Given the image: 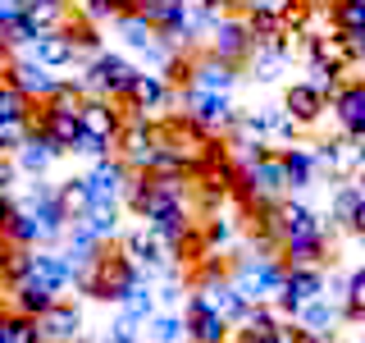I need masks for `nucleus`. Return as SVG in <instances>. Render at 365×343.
<instances>
[{"mask_svg":"<svg viewBox=\"0 0 365 343\" xmlns=\"http://www.w3.org/2000/svg\"><path fill=\"white\" fill-rule=\"evenodd\" d=\"M37 129L51 137L55 146H60V156L78 151V142H83V119H78V110H55V106H37Z\"/></svg>","mask_w":365,"mask_h":343,"instance_id":"a211bd4d","label":"nucleus"},{"mask_svg":"<svg viewBox=\"0 0 365 343\" xmlns=\"http://www.w3.org/2000/svg\"><path fill=\"white\" fill-rule=\"evenodd\" d=\"M329 28L342 37H361L365 32V0H329Z\"/></svg>","mask_w":365,"mask_h":343,"instance_id":"c85d7f7f","label":"nucleus"},{"mask_svg":"<svg viewBox=\"0 0 365 343\" xmlns=\"http://www.w3.org/2000/svg\"><path fill=\"white\" fill-rule=\"evenodd\" d=\"M283 110H288L292 119L302 124V129H311V124H319V119H324V110H329V96H324V91H315V87L302 78V83H292L288 91H283Z\"/></svg>","mask_w":365,"mask_h":343,"instance_id":"412c9836","label":"nucleus"},{"mask_svg":"<svg viewBox=\"0 0 365 343\" xmlns=\"http://www.w3.org/2000/svg\"><path fill=\"white\" fill-rule=\"evenodd\" d=\"M151 316H155V289H151V279H146L142 289H133L119 302V320H128V325H146Z\"/></svg>","mask_w":365,"mask_h":343,"instance_id":"c9c22d12","label":"nucleus"},{"mask_svg":"<svg viewBox=\"0 0 365 343\" xmlns=\"http://www.w3.org/2000/svg\"><path fill=\"white\" fill-rule=\"evenodd\" d=\"M55 156H60V146L51 142L41 129H32V137L14 151V160H19V169H23V179H46V169L55 165Z\"/></svg>","mask_w":365,"mask_h":343,"instance_id":"b1692460","label":"nucleus"},{"mask_svg":"<svg viewBox=\"0 0 365 343\" xmlns=\"http://www.w3.org/2000/svg\"><path fill=\"white\" fill-rule=\"evenodd\" d=\"M351 234H356L361 243H365V206H361V211H356V220H351Z\"/></svg>","mask_w":365,"mask_h":343,"instance_id":"5fc2aeb1","label":"nucleus"},{"mask_svg":"<svg viewBox=\"0 0 365 343\" xmlns=\"http://www.w3.org/2000/svg\"><path fill=\"white\" fill-rule=\"evenodd\" d=\"M32 252L37 247H9L0 252V289H14V284H23L32 274Z\"/></svg>","mask_w":365,"mask_h":343,"instance_id":"473e14b6","label":"nucleus"},{"mask_svg":"<svg viewBox=\"0 0 365 343\" xmlns=\"http://www.w3.org/2000/svg\"><path fill=\"white\" fill-rule=\"evenodd\" d=\"M329 110H334L342 137H356V142H365V78H347L342 91L329 101Z\"/></svg>","mask_w":365,"mask_h":343,"instance_id":"2eb2a0df","label":"nucleus"},{"mask_svg":"<svg viewBox=\"0 0 365 343\" xmlns=\"http://www.w3.org/2000/svg\"><path fill=\"white\" fill-rule=\"evenodd\" d=\"M187 334H192V343H233V325L192 289L187 293Z\"/></svg>","mask_w":365,"mask_h":343,"instance_id":"4468645a","label":"nucleus"},{"mask_svg":"<svg viewBox=\"0 0 365 343\" xmlns=\"http://www.w3.org/2000/svg\"><path fill=\"white\" fill-rule=\"evenodd\" d=\"M64 32L73 37V46L87 55V60H96V55L106 51V46H101V28H96V23H87L83 14H78V19H68V23H64Z\"/></svg>","mask_w":365,"mask_h":343,"instance_id":"ea45409f","label":"nucleus"},{"mask_svg":"<svg viewBox=\"0 0 365 343\" xmlns=\"http://www.w3.org/2000/svg\"><path fill=\"white\" fill-rule=\"evenodd\" d=\"M342 316H347V320H365V266L347 274V289H342Z\"/></svg>","mask_w":365,"mask_h":343,"instance_id":"37998d69","label":"nucleus"},{"mask_svg":"<svg viewBox=\"0 0 365 343\" xmlns=\"http://www.w3.org/2000/svg\"><path fill=\"white\" fill-rule=\"evenodd\" d=\"M288 60V41H269V46H256V51H251V69H256V74L251 78H260V83H269L274 74H279V64Z\"/></svg>","mask_w":365,"mask_h":343,"instance_id":"58836bf2","label":"nucleus"},{"mask_svg":"<svg viewBox=\"0 0 365 343\" xmlns=\"http://www.w3.org/2000/svg\"><path fill=\"white\" fill-rule=\"evenodd\" d=\"M0 238H5L9 247H41V229H37V220H32L19 202H14V215L5 220V234H0Z\"/></svg>","mask_w":365,"mask_h":343,"instance_id":"72a5a7b5","label":"nucleus"},{"mask_svg":"<svg viewBox=\"0 0 365 343\" xmlns=\"http://www.w3.org/2000/svg\"><path fill=\"white\" fill-rule=\"evenodd\" d=\"M119 247L128 252V257H133L146 274H174V261H178V257L165 247V238H160L155 229H146V224H142V229H128Z\"/></svg>","mask_w":365,"mask_h":343,"instance_id":"ddd939ff","label":"nucleus"},{"mask_svg":"<svg viewBox=\"0 0 365 343\" xmlns=\"http://www.w3.org/2000/svg\"><path fill=\"white\" fill-rule=\"evenodd\" d=\"M182 101V119H192L197 129H205L210 137L220 133H233L237 119H242V110L228 101V91H201V87H182L178 91Z\"/></svg>","mask_w":365,"mask_h":343,"instance_id":"39448f33","label":"nucleus"},{"mask_svg":"<svg viewBox=\"0 0 365 343\" xmlns=\"http://www.w3.org/2000/svg\"><path fill=\"white\" fill-rule=\"evenodd\" d=\"M324 289H329V279H324V270L319 266H288V279H283V289H279V312L283 316H297L306 302H315V297H324Z\"/></svg>","mask_w":365,"mask_h":343,"instance_id":"f8f14e48","label":"nucleus"},{"mask_svg":"<svg viewBox=\"0 0 365 343\" xmlns=\"http://www.w3.org/2000/svg\"><path fill=\"white\" fill-rule=\"evenodd\" d=\"M32 129H37V119H0V151L14 156L19 146L32 137Z\"/></svg>","mask_w":365,"mask_h":343,"instance_id":"c03bdc74","label":"nucleus"},{"mask_svg":"<svg viewBox=\"0 0 365 343\" xmlns=\"http://www.w3.org/2000/svg\"><path fill=\"white\" fill-rule=\"evenodd\" d=\"M365 206V197H361V188H356V179L351 183H338L334 188V224H342V229H351V220H356V211Z\"/></svg>","mask_w":365,"mask_h":343,"instance_id":"4c0bfd02","label":"nucleus"},{"mask_svg":"<svg viewBox=\"0 0 365 343\" xmlns=\"http://www.w3.org/2000/svg\"><path fill=\"white\" fill-rule=\"evenodd\" d=\"M237 74H242V64L224 60V55H215V51H197V60H192V83H187V87H201V91H233V87H237Z\"/></svg>","mask_w":365,"mask_h":343,"instance_id":"dca6fc26","label":"nucleus"},{"mask_svg":"<svg viewBox=\"0 0 365 343\" xmlns=\"http://www.w3.org/2000/svg\"><path fill=\"white\" fill-rule=\"evenodd\" d=\"M297 339H302V334H297ZM302 343H329V339H302Z\"/></svg>","mask_w":365,"mask_h":343,"instance_id":"13d9d810","label":"nucleus"},{"mask_svg":"<svg viewBox=\"0 0 365 343\" xmlns=\"http://www.w3.org/2000/svg\"><path fill=\"white\" fill-rule=\"evenodd\" d=\"M201 238H205V247L210 252H220V247H228L233 243V220H228V215H205V229H201Z\"/></svg>","mask_w":365,"mask_h":343,"instance_id":"a18cd8bd","label":"nucleus"},{"mask_svg":"<svg viewBox=\"0 0 365 343\" xmlns=\"http://www.w3.org/2000/svg\"><path fill=\"white\" fill-rule=\"evenodd\" d=\"M51 5H68V0H51Z\"/></svg>","mask_w":365,"mask_h":343,"instance_id":"bf43d9fd","label":"nucleus"},{"mask_svg":"<svg viewBox=\"0 0 365 343\" xmlns=\"http://www.w3.org/2000/svg\"><path fill=\"white\" fill-rule=\"evenodd\" d=\"M155 297H160V302H169V307H174L178 297H182V289H178V284H165V289H160Z\"/></svg>","mask_w":365,"mask_h":343,"instance_id":"864d4df0","label":"nucleus"},{"mask_svg":"<svg viewBox=\"0 0 365 343\" xmlns=\"http://www.w3.org/2000/svg\"><path fill=\"white\" fill-rule=\"evenodd\" d=\"M101 343H142V334H137V325H128V320H114L106 334H101Z\"/></svg>","mask_w":365,"mask_h":343,"instance_id":"49530a36","label":"nucleus"},{"mask_svg":"<svg viewBox=\"0 0 365 343\" xmlns=\"http://www.w3.org/2000/svg\"><path fill=\"white\" fill-rule=\"evenodd\" d=\"M78 220H87L91 229H96L101 243H114V238H119V202H91Z\"/></svg>","mask_w":365,"mask_h":343,"instance_id":"f704fd0d","label":"nucleus"},{"mask_svg":"<svg viewBox=\"0 0 365 343\" xmlns=\"http://www.w3.org/2000/svg\"><path fill=\"white\" fill-rule=\"evenodd\" d=\"M178 101V87L169 83L165 74H155V69H142L137 74V83L128 91V101H123V110L137 114V119H155L160 110H169Z\"/></svg>","mask_w":365,"mask_h":343,"instance_id":"6e6552de","label":"nucleus"},{"mask_svg":"<svg viewBox=\"0 0 365 343\" xmlns=\"http://www.w3.org/2000/svg\"><path fill=\"white\" fill-rule=\"evenodd\" d=\"M146 343H192L187 316H178V312H155L151 320H146Z\"/></svg>","mask_w":365,"mask_h":343,"instance_id":"c756f323","label":"nucleus"},{"mask_svg":"<svg viewBox=\"0 0 365 343\" xmlns=\"http://www.w3.org/2000/svg\"><path fill=\"white\" fill-rule=\"evenodd\" d=\"M205 51L224 55V60H233V64H247L251 51H256V37H251L247 14H220V23H215L210 37H205Z\"/></svg>","mask_w":365,"mask_h":343,"instance_id":"9d476101","label":"nucleus"},{"mask_svg":"<svg viewBox=\"0 0 365 343\" xmlns=\"http://www.w3.org/2000/svg\"><path fill=\"white\" fill-rule=\"evenodd\" d=\"M0 252H5V238H0Z\"/></svg>","mask_w":365,"mask_h":343,"instance_id":"052dcab7","label":"nucleus"},{"mask_svg":"<svg viewBox=\"0 0 365 343\" xmlns=\"http://www.w3.org/2000/svg\"><path fill=\"white\" fill-rule=\"evenodd\" d=\"M32 274H37L41 284H51L60 297L68 289H78V266L68 261V252H60V247H37V252H32Z\"/></svg>","mask_w":365,"mask_h":343,"instance_id":"f3484780","label":"nucleus"},{"mask_svg":"<svg viewBox=\"0 0 365 343\" xmlns=\"http://www.w3.org/2000/svg\"><path fill=\"white\" fill-rule=\"evenodd\" d=\"M205 5H215L220 14H237V9H247V0H205Z\"/></svg>","mask_w":365,"mask_h":343,"instance_id":"603ef678","label":"nucleus"},{"mask_svg":"<svg viewBox=\"0 0 365 343\" xmlns=\"http://www.w3.org/2000/svg\"><path fill=\"white\" fill-rule=\"evenodd\" d=\"M228 279L242 289V297L251 307H260V302H274V297H279L283 279H288V261L274 257V252H247V257L233 261Z\"/></svg>","mask_w":365,"mask_h":343,"instance_id":"f03ea898","label":"nucleus"},{"mask_svg":"<svg viewBox=\"0 0 365 343\" xmlns=\"http://www.w3.org/2000/svg\"><path fill=\"white\" fill-rule=\"evenodd\" d=\"M0 119H37V101L23 96L19 87L0 83Z\"/></svg>","mask_w":365,"mask_h":343,"instance_id":"a19ab883","label":"nucleus"},{"mask_svg":"<svg viewBox=\"0 0 365 343\" xmlns=\"http://www.w3.org/2000/svg\"><path fill=\"white\" fill-rule=\"evenodd\" d=\"M351 51H356V64H365V32H361V37H351Z\"/></svg>","mask_w":365,"mask_h":343,"instance_id":"6e6d98bb","label":"nucleus"},{"mask_svg":"<svg viewBox=\"0 0 365 343\" xmlns=\"http://www.w3.org/2000/svg\"><path fill=\"white\" fill-rule=\"evenodd\" d=\"M28 55H32L37 64H46L51 74H64V69H73L78 60H83V51L73 46V37H68L64 28H60V32H41V37L32 41Z\"/></svg>","mask_w":365,"mask_h":343,"instance_id":"6ab92c4d","label":"nucleus"},{"mask_svg":"<svg viewBox=\"0 0 365 343\" xmlns=\"http://www.w3.org/2000/svg\"><path fill=\"white\" fill-rule=\"evenodd\" d=\"M365 165V142L356 137H334V142H319V169H329V174H351V169Z\"/></svg>","mask_w":365,"mask_h":343,"instance_id":"393cba45","label":"nucleus"},{"mask_svg":"<svg viewBox=\"0 0 365 343\" xmlns=\"http://www.w3.org/2000/svg\"><path fill=\"white\" fill-rule=\"evenodd\" d=\"M23 9H28V0H0V23H5V28H9V23H19Z\"/></svg>","mask_w":365,"mask_h":343,"instance_id":"09e8293b","label":"nucleus"},{"mask_svg":"<svg viewBox=\"0 0 365 343\" xmlns=\"http://www.w3.org/2000/svg\"><path fill=\"white\" fill-rule=\"evenodd\" d=\"M292 0H247V9H274V14H283Z\"/></svg>","mask_w":365,"mask_h":343,"instance_id":"8fccbe9b","label":"nucleus"},{"mask_svg":"<svg viewBox=\"0 0 365 343\" xmlns=\"http://www.w3.org/2000/svg\"><path fill=\"white\" fill-rule=\"evenodd\" d=\"M133 174H137V169H133L119 151H114V156L91 160V169H87V188H91V197H96V202H119V206H123Z\"/></svg>","mask_w":365,"mask_h":343,"instance_id":"9b49d317","label":"nucleus"},{"mask_svg":"<svg viewBox=\"0 0 365 343\" xmlns=\"http://www.w3.org/2000/svg\"><path fill=\"white\" fill-rule=\"evenodd\" d=\"M78 119H83V133L96 137L101 146H110V151H119V137L128 129V110H119V101L110 96H87L83 110H78Z\"/></svg>","mask_w":365,"mask_h":343,"instance_id":"0eeeda50","label":"nucleus"},{"mask_svg":"<svg viewBox=\"0 0 365 343\" xmlns=\"http://www.w3.org/2000/svg\"><path fill=\"white\" fill-rule=\"evenodd\" d=\"M14 202L32 215V220H37V229H41V247H55V243L68 234V224H73V215H68L64 202H60V183L32 179L28 188H23V197H14Z\"/></svg>","mask_w":365,"mask_h":343,"instance_id":"20e7f679","label":"nucleus"},{"mask_svg":"<svg viewBox=\"0 0 365 343\" xmlns=\"http://www.w3.org/2000/svg\"><path fill=\"white\" fill-rule=\"evenodd\" d=\"M0 343H41V320L0 307Z\"/></svg>","mask_w":365,"mask_h":343,"instance_id":"bb28decb","label":"nucleus"},{"mask_svg":"<svg viewBox=\"0 0 365 343\" xmlns=\"http://www.w3.org/2000/svg\"><path fill=\"white\" fill-rule=\"evenodd\" d=\"M151 279L137 261L128 257L123 247H101V257L91 261V270L78 274V293L83 297H96V302H123L133 289H142V284Z\"/></svg>","mask_w":365,"mask_h":343,"instance_id":"f257e3e1","label":"nucleus"},{"mask_svg":"<svg viewBox=\"0 0 365 343\" xmlns=\"http://www.w3.org/2000/svg\"><path fill=\"white\" fill-rule=\"evenodd\" d=\"M283 165H288V188L306 192L319 174V146H302V142L283 146Z\"/></svg>","mask_w":365,"mask_h":343,"instance_id":"a878e982","label":"nucleus"},{"mask_svg":"<svg viewBox=\"0 0 365 343\" xmlns=\"http://www.w3.org/2000/svg\"><path fill=\"white\" fill-rule=\"evenodd\" d=\"M23 179V169H19V160L9 156V151H0V192H14V183Z\"/></svg>","mask_w":365,"mask_h":343,"instance_id":"de8ad7c7","label":"nucleus"},{"mask_svg":"<svg viewBox=\"0 0 365 343\" xmlns=\"http://www.w3.org/2000/svg\"><path fill=\"white\" fill-rule=\"evenodd\" d=\"M247 23H251V37L256 46H269V41H288V19L274 14V9H247Z\"/></svg>","mask_w":365,"mask_h":343,"instance_id":"2f4dec72","label":"nucleus"},{"mask_svg":"<svg viewBox=\"0 0 365 343\" xmlns=\"http://www.w3.org/2000/svg\"><path fill=\"white\" fill-rule=\"evenodd\" d=\"M114 28H119L123 46H128V51H137V55H146V51H151V46L160 41L155 23L146 19V14H128V19H119V23H114Z\"/></svg>","mask_w":365,"mask_h":343,"instance_id":"7c9ffc66","label":"nucleus"},{"mask_svg":"<svg viewBox=\"0 0 365 343\" xmlns=\"http://www.w3.org/2000/svg\"><path fill=\"white\" fill-rule=\"evenodd\" d=\"M60 202H64V211L78 220V215H83L87 206L96 202V197H91V188H87V174H78V179H64V183H60Z\"/></svg>","mask_w":365,"mask_h":343,"instance_id":"79ce46f5","label":"nucleus"},{"mask_svg":"<svg viewBox=\"0 0 365 343\" xmlns=\"http://www.w3.org/2000/svg\"><path fill=\"white\" fill-rule=\"evenodd\" d=\"M78 14L87 23H96V28H106V23H119L128 14H142V0H83Z\"/></svg>","mask_w":365,"mask_h":343,"instance_id":"cd10ccee","label":"nucleus"},{"mask_svg":"<svg viewBox=\"0 0 365 343\" xmlns=\"http://www.w3.org/2000/svg\"><path fill=\"white\" fill-rule=\"evenodd\" d=\"M160 146H165V137H160V124H155V119H137V114H128V129H123V137H119V156L128 160L137 174H151Z\"/></svg>","mask_w":365,"mask_h":343,"instance_id":"1a4fd4ad","label":"nucleus"},{"mask_svg":"<svg viewBox=\"0 0 365 343\" xmlns=\"http://www.w3.org/2000/svg\"><path fill=\"white\" fill-rule=\"evenodd\" d=\"M78 339H83V312L60 297V302L41 316V343H78Z\"/></svg>","mask_w":365,"mask_h":343,"instance_id":"4be33fe9","label":"nucleus"},{"mask_svg":"<svg viewBox=\"0 0 365 343\" xmlns=\"http://www.w3.org/2000/svg\"><path fill=\"white\" fill-rule=\"evenodd\" d=\"M0 83L19 87L23 96H32L37 106H46V101H51L55 91H60V83H64V78H60V74H51L46 64H37L28 51H23V55H14V60H9L5 69H0Z\"/></svg>","mask_w":365,"mask_h":343,"instance_id":"423d86ee","label":"nucleus"},{"mask_svg":"<svg viewBox=\"0 0 365 343\" xmlns=\"http://www.w3.org/2000/svg\"><path fill=\"white\" fill-rule=\"evenodd\" d=\"M60 302V293L51 289V284H41L37 274H28L23 284H14V289H5V307H14V312H23V316H46L51 307Z\"/></svg>","mask_w":365,"mask_h":343,"instance_id":"aec40b11","label":"nucleus"},{"mask_svg":"<svg viewBox=\"0 0 365 343\" xmlns=\"http://www.w3.org/2000/svg\"><path fill=\"white\" fill-rule=\"evenodd\" d=\"M338 316H342V307H334L329 297H315V302H306L302 312L292 316V325H297L302 339H329L334 325H338Z\"/></svg>","mask_w":365,"mask_h":343,"instance_id":"5701e85b","label":"nucleus"},{"mask_svg":"<svg viewBox=\"0 0 365 343\" xmlns=\"http://www.w3.org/2000/svg\"><path fill=\"white\" fill-rule=\"evenodd\" d=\"M14 215V192H0V234H5V220Z\"/></svg>","mask_w":365,"mask_h":343,"instance_id":"3c124183","label":"nucleus"},{"mask_svg":"<svg viewBox=\"0 0 365 343\" xmlns=\"http://www.w3.org/2000/svg\"><path fill=\"white\" fill-rule=\"evenodd\" d=\"M23 19H28L37 32H60L64 23H68V5H51V0H28Z\"/></svg>","mask_w":365,"mask_h":343,"instance_id":"e433bc0d","label":"nucleus"},{"mask_svg":"<svg viewBox=\"0 0 365 343\" xmlns=\"http://www.w3.org/2000/svg\"><path fill=\"white\" fill-rule=\"evenodd\" d=\"M356 188H361V197H365V169H361V174H356Z\"/></svg>","mask_w":365,"mask_h":343,"instance_id":"4d7b16f0","label":"nucleus"},{"mask_svg":"<svg viewBox=\"0 0 365 343\" xmlns=\"http://www.w3.org/2000/svg\"><path fill=\"white\" fill-rule=\"evenodd\" d=\"M137 69L128 55H119V51H101L96 60H87L83 64V78H78V87H83V96H110V101H128V91L137 83Z\"/></svg>","mask_w":365,"mask_h":343,"instance_id":"7ed1b4c3","label":"nucleus"}]
</instances>
